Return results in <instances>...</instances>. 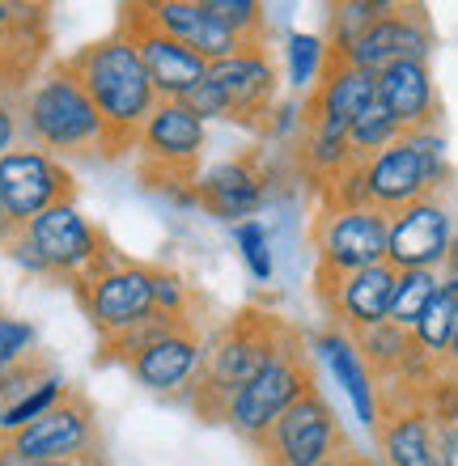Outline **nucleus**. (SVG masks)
Returning a JSON list of instances; mask_svg holds the SVG:
<instances>
[{"mask_svg":"<svg viewBox=\"0 0 458 466\" xmlns=\"http://www.w3.org/2000/svg\"><path fill=\"white\" fill-rule=\"evenodd\" d=\"M289 331H293V322H285L280 314H268V309L255 306L238 309L212 339H204V360H199L196 378L187 386L191 411L204 424H221L229 399L268 369V360L280 352Z\"/></svg>","mask_w":458,"mask_h":466,"instance_id":"1","label":"nucleus"},{"mask_svg":"<svg viewBox=\"0 0 458 466\" xmlns=\"http://www.w3.org/2000/svg\"><path fill=\"white\" fill-rule=\"evenodd\" d=\"M68 73L76 76V86L86 89L89 106L98 111L102 127H107V145H111V161L132 153L137 145L140 123L153 115L158 94H153L149 76L140 68L137 51L119 30H111L107 38H94L81 51L68 56Z\"/></svg>","mask_w":458,"mask_h":466,"instance_id":"2","label":"nucleus"},{"mask_svg":"<svg viewBox=\"0 0 458 466\" xmlns=\"http://www.w3.org/2000/svg\"><path fill=\"white\" fill-rule=\"evenodd\" d=\"M17 127L25 145L56 161H111L107 127L64 60L17 94Z\"/></svg>","mask_w":458,"mask_h":466,"instance_id":"3","label":"nucleus"},{"mask_svg":"<svg viewBox=\"0 0 458 466\" xmlns=\"http://www.w3.org/2000/svg\"><path fill=\"white\" fill-rule=\"evenodd\" d=\"M76 306L86 309L89 327L102 339H115L119 331L137 327L149 314H191V289L183 284V276L170 268H149V263H127L115 258L107 271H98L94 280H86L81 289H73Z\"/></svg>","mask_w":458,"mask_h":466,"instance_id":"4","label":"nucleus"},{"mask_svg":"<svg viewBox=\"0 0 458 466\" xmlns=\"http://www.w3.org/2000/svg\"><path fill=\"white\" fill-rule=\"evenodd\" d=\"M276 86H280V73H276L272 51L250 47L229 56V60L209 64L204 81L187 94L183 106L199 123L225 119V123H238V127L268 132L272 106H276Z\"/></svg>","mask_w":458,"mask_h":466,"instance_id":"5","label":"nucleus"},{"mask_svg":"<svg viewBox=\"0 0 458 466\" xmlns=\"http://www.w3.org/2000/svg\"><path fill=\"white\" fill-rule=\"evenodd\" d=\"M365 178V204L373 212L408 208L424 196H446L450 187V161H446V140L437 127H421V132H403L395 145H386L382 153H373L361 166Z\"/></svg>","mask_w":458,"mask_h":466,"instance_id":"6","label":"nucleus"},{"mask_svg":"<svg viewBox=\"0 0 458 466\" xmlns=\"http://www.w3.org/2000/svg\"><path fill=\"white\" fill-rule=\"evenodd\" d=\"M209 132L183 102H158L153 115L137 132V174L140 183L166 196L191 199V187L199 178V157H204Z\"/></svg>","mask_w":458,"mask_h":466,"instance_id":"7","label":"nucleus"},{"mask_svg":"<svg viewBox=\"0 0 458 466\" xmlns=\"http://www.w3.org/2000/svg\"><path fill=\"white\" fill-rule=\"evenodd\" d=\"M314 386H319V378H314V356H310L306 335L293 327L289 339L280 344V352L268 360V369L229 399L221 424H229L242 441L255 445L263 432L272 429V420L285 416L289 407L298 403L306 390H314Z\"/></svg>","mask_w":458,"mask_h":466,"instance_id":"8","label":"nucleus"},{"mask_svg":"<svg viewBox=\"0 0 458 466\" xmlns=\"http://www.w3.org/2000/svg\"><path fill=\"white\" fill-rule=\"evenodd\" d=\"M22 233L43 263V280L68 284V289H81L98 271L111 268L115 258H124L107 242V233L94 229L76 212V204H56V208L38 212L30 225H22Z\"/></svg>","mask_w":458,"mask_h":466,"instance_id":"9","label":"nucleus"},{"mask_svg":"<svg viewBox=\"0 0 458 466\" xmlns=\"http://www.w3.org/2000/svg\"><path fill=\"white\" fill-rule=\"evenodd\" d=\"M89 450H102L98 407L86 390L68 386L56 407H47L25 429L0 437V466H35V462H64L81 458Z\"/></svg>","mask_w":458,"mask_h":466,"instance_id":"10","label":"nucleus"},{"mask_svg":"<svg viewBox=\"0 0 458 466\" xmlns=\"http://www.w3.org/2000/svg\"><path fill=\"white\" fill-rule=\"evenodd\" d=\"M344 450H352V445H348L340 416L322 399L319 386L301 394L285 416H276L272 429L255 441V454L263 466H327Z\"/></svg>","mask_w":458,"mask_h":466,"instance_id":"11","label":"nucleus"},{"mask_svg":"<svg viewBox=\"0 0 458 466\" xmlns=\"http://www.w3.org/2000/svg\"><path fill=\"white\" fill-rule=\"evenodd\" d=\"M56 204H76V178L64 161L30 145H13L9 153H0V212L17 229Z\"/></svg>","mask_w":458,"mask_h":466,"instance_id":"12","label":"nucleus"},{"mask_svg":"<svg viewBox=\"0 0 458 466\" xmlns=\"http://www.w3.org/2000/svg\"><path fill=\"white\" fill-rule=\"evenodd\" d=\"M391 271L454 268V221L442 196H424L386 217V258Z\"/></svg>","mask_w":458,"mask_h":466,"instance_id":"13","label":"nucleus"},{"mask_svg":"<svg viewBox=\"0 0 458 466\" xmlns=\"http://www.w3.org/2000/svg\"><path fill=\"white\" fill-rule=\"evenodd\" d=\"M433 390V386H429ZM429 390L378 386V454L382 466H437V416L429 411Z\"/></svg>","mask_w":458,"mask_h":466,"instance_id":"14","label":"nucleus"},{"mask_svg":"<svg viewBox=\"0 0 458 466\" xmlns=\"http://www.w3.org/2000/svg\"><path fill=\"white\" fill-rule=\"evenodd\" d=\"M115 30L132 43L140 68H145L153 94H158L161 102H183L187 94L204 81V73H209V64L199 60L191 47H183L178 38H170L166 30H158V25L145 17L140 5H124Z\"/></svg>","mask_w":458,"mask_h":466,"instance_id":"15","label":"nucleus"},{"mask_svg":"<svg viewBox=\"0 0 458 466\" xmlns=\"http://www.w3.org/2000/svg\"><path fill=\"white\" fill-rule=\"evenodd\" d=\"M433 51V22L421 5H395L370 22L352 43H344L340 51H327L331 60L352 64L361 73H382L399 60H429Z\"/></svg>","mask_w":458,"mask_h":466,"instance_id":"16","label":"nucleus"},{"mask_svg":"<svg viewBox=\"0 0 458 466\" xmlns=\"http://www.w3.org/2000/svg\"><path fill=\"white\" fill-rule=\"evenodd\" d=\"M310 246L327 276L373 268L386 258V217L373 208H319L310 225Z\"/></svg>","mask_w":458,"mask_h":466,"instance_id":"17","label":"nucleus"},{"mask_svg":"<svg viewBox=\"0 0 458 466\" xmlns=\"http://www.w3.org/2000/svg\"><path fill=\"white\" fill-rule=\"evenodd\" d=\"M391 284H395V271L386 268V263L348 271V276L314 271V293H319V306L327 309L331 327H340V331H348V335H357V331H365V327L386 322Z\"/></svg>","mask_w":458,"mask_h":466,"instance_id":"18","label":"nucleus"},{"mask_svg":"<svg viewBox=\"0 0 458 466\" xmlns=\"http://www.w3.org/2000/svg\"><path fill=\"white\" fill-rule=\"evenodd\" d=\"M365 106H373V73H361L352 64L322 60V73L314 76V86L301 98V132H322V136H344L348 123L357 119Z\"/></svg>","mask_w":458,"mask_h":466,"instance_id":"19","label":"nucleus"},{"mask_svg":"<svg viewBox=\"0 0 458 466\" xmlns=\"http://www.w3.org/2000/svg\"><path fill=\"white\" fill-rule=\"evenodd\" d=\"M199 360H204V331L199 319H183L178 327L161 331L158 339L132 352L119 369H127L137 386H145L149 394H178L191 386Z\"/></svg>","mask_w":458,"mask_h":466,"instance_id":"20","label":"nucleus"},{"mask_svg":"<svg viewBox=\"0 0 458 466\" xmlns=\"http://www.w3.org/2000/svg\"><path fill=\"white\" fill-rule=\"evenodd\" d=\"M191 204L204 212L221 217V221H255V212L268 204V174H263L260 153L250 148L242 157H229L221 166H212L209 174H199L191 187Z\"/></svg>","mask_w":458,"mask_h":466,"instance_id":"21","label":"nucleus"},{"mask_svg":"<svg viewBox=\"0 0 458 466\" xmlns=\"http://www.w3.org/2000/svg\"><path fill=\"white\" fill-rule=\"evenodd\" d=\"M373 102L399 127V136L421 132V127H437L442 98H437L429 60H399L391 68H382V73H373Z\"/></svg>","mask_w":458,"mask_h":466,"instance_id":"22","label":"nucleus"},{"mask_svg":"<svg viewBox=\"0 0 458 466\" xmlns=\"http://www.w3.org/2000/svg\"><path fill=\"white\" fill-rule=\"evenodd\" d=\"M454 339H458V284L454 271L437 284L433 301L424 306V314L412 327V344L421 348V356L437 373H450L454 369Z\"/></svg>","mask_w":458,"mask_h":466,"instance_id":"23","label":"nucleus"},{"mask_svg":"<svg viewBox=\"0 0 458 466\" xmlns=\"http://www.w3.org/2000/svg\"><path fill=\"white\" fill-rule=\"evenodd\" d=\"M319 352H322V360H327V369L335 373V386H344L357 420L373 432V424H378V394H373V378L365 373L357 348H352V335L340 331V327H327V331L319 335Z\"/></svg>","mask_w":458,"mask_h":466,"instance_id":"24","label":"nucleus"},{"mask_svg":"<svg viewBox=\"0 0 458 466\" xmlns=\"http://www.w3.org/2000/svg\"><path fill=\"white\" fill-rule=\"evenodd\" d=\"M437 271H395V284H391V306H386V322L399 327V331H412L416 319L424 314V306L433 301L437 293Z\"/></svg>","mask_w":458,"mask_h":466,"instance_id":"25","label":"nucleus"},{"mask_svg":"<svg viewBox=\"0 0 458 466\" xmlns=\"http://www.w3.org/2000/svg\"><path fill=\"white\" fill-rule=\"evenodd\" d=\"M399 140V127L391 119H386V111L373 102V106H365V111L357 115V119L348 123L344 132V148H348V161H357V166H365V161L373 157V153H382L386 145H395Z\"/></svg>","mask_w":458,"mask_h":466,"instance_id":"26","label":"nucleus"},{"mask_svg":"<svg viewBox=\"0 0 458 466\" xmlns=\"http://www.w3.org/2000/svg\"><path fill=\"white\" fill-rule=\"evenodd\" d=\"M298 166L306 170V178L314 187H327L335 174L348 166L344 136H322V132H301L298 145Z\"/></svg>","mask_w":458,"mask_h":466,"instance_id":"27","label":"nucleus"},{"mask_svg":"<svg viewBox=\"0 0 458 466\" xmlns=\"http://www.w3.org/2000/svg\"><path fill=\"white\" fill-rule=\"evenodd\" d=\"M64 390H68V381L60 378V373H51L47 381H38L35 390L25 394V399H17V403L0 416V437H9V432H17V429H25L30 420H38L47 407H56L64 399Z\"/></svg>","mask_w":458,"mask_h":466,"instance_id":"28","label":"nucleus"},{"mask_svg":"<svg viewBox=\"0 0 458 466\" xmlns=\"http://www.w3.org/2000/svg\"><path fill=\"white\" fill-rule=\"evenodd\" d=\"M386 9H391V0H348V5H331V47L327 51H340L344 43H352V38L370 22H378Z\"/></svg>","mask_w":458,"mask_h":466,"instance_id":"29","label":"nucleus"},{"mask_svg":"<svg viewBox=\"0 0 458 466\" xmlns=\"http://www.w3.org/2000/svg\"><path fill=\"white\" fill-rule=\"evenodd\" d=\"M51 373H56V365H51L47 356H38V352L25 356L22 365L5 369V373H0V416H5V411H9L17 399H25V394L35 390L38 381H47Z\"/></svg>","mask_w":458,"mask_h":466,"instance_id":"30","label":"nucleus"},{"mask_svg":"<svg viewBox=\"0 0 458 466\" xmlns=\"http://www.w3.org/2000/svg\"><path fill=\"white\" fill-rule=\"evenodd\" d=\"M285 60H289V81L298 89H310L314 76L322 73V60H327V43L319 35H289V47H285Z\"/></svg>","mask_w":458,"mask_h":466,"instance_id":"31","label":"nucleus"},{"mask_svg":"<svg viewBox=\"0 0 458 466\" xmlns=\"http://www.w3.org/2000/svg\"><path fill=\"white\" fill-rule=\"evenodd\" d=\"M234 242H238V250H242V258H247L250 276L263 284L272 280V246H268V229H263L260 221H238Z\"/></svg>","mask_w":458,"mask_h":466,"instance_id":"32","label":"nucleus"},{"mask_svg":"<svg viewBox=\"0 0 458 466\" xmlns=\"http://www.w3.org/2000/svg\"><path fill=\"white\" fill-rule=\"evenodd\" d=\"M38 331L25 319H5L0 314V373L13 365H22L25 356H35Z\"/></svg>","mask_w":458,"mask_h":466,"instance_id":"33","label":"nucleus"},{"mask_svg":"<svg viewBox=\"0 0 458 466\" xmlns=\"http://www.w3.org/2000/svg\"><path fill=\"white\" fill-rule=\"evenodd\" d=\"M17 140H22V127H17V94H13V89H0V153H9Z\"/></svg>","mask_w":458,"mask_h":466,"instance_id":"34","label":"nucleus"},{"mask_svg":"<svg viewBox=\"0 0 458 466\" xmlns=\"http://www.w3.org/2000/svg\"><path fill=\"white\" fill-rule=\"evenodd\" d=\"M35 466H111V462H107V454H102V450H89V454H81V458H64V462H35Z\"/></svg>","mask_w":458,"mask_h":466,"instance_id":"35","label":"nucleus"},{"mask_svg":"<svg viewBox=\"0 0 458 466\" xmlns=\"http://www.w3.org/2000/svg\"><path fill=\"white\" fill-rule=\"evenodd\" d=\"M13 233H17V225L9 221V217H5V212H0V250H5V246H9V238Z\"/></svg>","mask_w":458,"mask_h":466,"instance_id":"36","label":"nucleus"},{"mask_svg":"<svg viewBox=\"0 0 458 466\" xmlns=\"http://www.w3.org/2000/svg\"><path fill=\"white\" fill-rule=\"evenodd\" d=\"M344 466H378V462H373V458H365V454H357V450H348Z\"/></svg>","mask_w":458,"mask_h":466,"instance_id":"37","label":"nucleus"},{"mask_svg":"<svg viewBox=\"0 0 458 466\" xmlns=\"http://www.w3.org/2000/svg\"><path fill=\"white\" fill-rule=\"evenodd\" d=\"M344 458H348V450H344V454H340V458H331V462H327V466H344Z\"/></svg>","mask_w":458,"mask_h":466,"instance_id":"38","label":"nucleus"}]
</instances>
